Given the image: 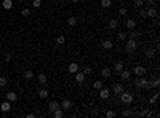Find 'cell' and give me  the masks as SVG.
Here are the masks:
<instances>
[{"mask_svg":"<svg viewBox=\"0 0 160 118\" xmlns=\"http://www.w3.org/2000/svg\"><path fill=\"white\" fill-rule=\"evenodd\" d=\"M109 96H111V89H107V88L99 89V97H101V99H109Z\"/></svg>","mask_w":160,"mask_h":118,"instance_id":"9c48e42d","label":"cell"},{"mask_svg":"<svg viewBox=\"0 0 160 118\" xmlns=\"http://www.w3.org/2000/svg\"><path fill=\"white\" fill-rule=\"evenodd\" d=\"M59 107H61V105H59V102H58V101H51V102L48 104V112H50V113H53V112H54L56 109H59Z\"/></svg>","mask_w":160,"mask_h":118,"instance_id":"7c38bea8","label":"cell"},{"mask_svg":"<svg viewBox=\"0 0 160 118\" xmlns=\"http://www.w3.org/2000/svg\"><path fill=\"white\" fill-rule=\"evenodd\" d=\"M82 72H83V73H85V75H87V77H88V75H90V73H91V67H90V66H85V67H83V70H82Z\"/></svg>","mask_w":160,"mask_h":118,"instance_id":"e575fe53","label":"cell"},{"mask_svg":"<svg viewBox=\"0 0 160 118\" xmlns=\"http://www.w3.org/2000/svg\"><path fill=\"white\" fill-rule=\"evenodd\" d=\"M5 97H7V101H10V102H14V101H18V94H16L14 91H8V93L5 94Z\"/></svg>","mask_w":160,"mask_h":118,"instance_id":"30bf717a","label":"cell"},{"mask_svg":"<svg viewBox=\"0 0 160 118\" xmlns=\"http://www.w3.org/2000/svg\"><path fill=\"white\" fill-rule=\"evenodd\" d=\"M146 85H147V78H146L144 75L136 77V80H134V86H136V88H144Z\"/></svg>","mask_w":160,"mask_h":118,"instance_id":"3957f363","label":"cell"},{"mask_svg":"<svg viewBox=\"0 0 160 118\" xmlns=\"http://www.w3.org/2000/svg\"><path fill=\"white\" fill-rule=\"evenodd\" d=\"M10 61H11V54L7 53V54H5V62H10Z\"/></svg>","mask_w":160,"mask_h":118,"instance_id":"b9f144b4","label":"cell"},{"mask_svg":"<svg viewBox=\"0 0 160 118\" xmlns=\"http://www.w3.org/2000/svg\"><path fill=\"white\" fill-rule=\"evenodd\" d=\"M38 97H40V99H47V97H48V89H47V88L40 89V91H38Z\"/></svg>","mask_w":160,"mask_h":118,"instance_id":"7402d4cb","label":"cell"},{"mask_svg":"<svg viewBox=\"0 0 160 118\" xmlns=\"http://www.w3.org/2000/svg\"><path fill=\"white\" fill-rule=\"evenodd\" d=\"M106 116H107V118H112V116H115V112H114V110H107V112H106Z\"/></svg>","mask_w":160,"mask_h":118,"instance_id":"ab89813d","label":"cell"},{"mask_svg":"<svg viewBox=\"0 0 160 118\" xmlns=\"http://www.w3.org/2000/svg\"><path fill=\"white\" fill-rule=\"evenodd\" d=\"M0 110H2L3 113H8L11 110V102L10 101H3L2 104H0Z\"/></svg>","mask_w":160,"mask_h":118,"instance_id":"5b68a950","label":"cell"},{"mask_svg":"<svg viewBox=\"0 0 160 118\" xmlns=\"http://www.w3.org/2000/svg\"><path fill=\"white\" fill-rule=\"evenodd\" d=\"M74 75H75V82H77L78 85H82V83L85 82V78H87V75H85L83 72H75Z\"/></svg>","mask_w":160,"mask_h":118,"instance_id":"8992f818","label":"cell"},{"mask_svg":"<svg viewBox=\"0 0 160 118\" xmlns=\"http://www.w3.org/2000/svg\"><path fill=\"white\" fill-rule=\"evenodd\" d=\"M127 13H128V8H127V7L118 8V14H120V16H127Z\"/></svg>","mask_w":160,"mask_h":118,"instance_id":"f1b7e54d","label":"cell"},{"mask_svg":"<svg viewBox=\"0 0 160 118\" xmlns=\"http://www.w3.org/2000/svg\"><path fill=\"white\" fill-rule=\"evenodd\" d=\"M146 72H147V69L143 67V66H136V67L131 70V73H134L136 77H139V75H146Z\"/></svg>","mask_w":160,"mask_h":118,"instance_id":"277c9868","label":"cell"},{"mask_svg":"<svg viewBox=\"0 0 160 118\" xmlns=\"http://www.w3.org/2000/svg\"><path fill=\"white\" fill-rule=\"evenodd\" d=\"M117 26H118V21H117L115 18H112L111 21H109V27H111V29H117Z\"/></svg>","mask_w":160,"mask_h":118,"instance_id":"d4e9b609","label":"cell"},{"mask_svg":"<svg viewBox=\"0 0 160 118\" xmlns=\"http://www.w3.org/2000/svg\"><path fill=\"white\" fill-rule=\"evenodd\" d=\"M21 14H23V16H29V14H31V10H29V8H23Z\"/></svg>","mask_w":160,"mask_h":118,"instance_id":"f35d334b","label":"cell"},{"mask_svg":"<svg viewBox=\"0 0 160 118\" xmlns=\"http://www.w3.org/2000/svg\"><path fill=\"white\" fill-rule=\"evenodd\" d=\"M144 53H146V57H149V59L155 57V51H154V50H151V48H146V50H144Z\"/></svg>","mask_w":160,"mask_h":118,"instance_id":"603a6c76","label":"cell"},{"mask_svg":"<svg viewBox=\"0 0 160 118\" xmlns=\"http://www.w3.org/2000/svg\"><path fill=\"white\" fill-rule=\"evenodd\" d=\"M144 3H146L147 7H152V5L155 3V0H144Z\"/></svg>","mask_w":160,"mask_h":118,"instance_id":"60d3db41","label":"cell"},{"mask_svg":"<svg viewBox=\"0 0 160 118\" xmlns=\"http://www.w3.org/2000/svg\"><path fill=\"white\" fill-rule=\"evenodd\" d=\"M122 115H123V116H130V115H131V112H130V110H123V112H122Z\"/></svg>","mask_w":160,"mask_h":118,"instance_id":"7bdbcfd3","label":"cell"},{"mask_svg":"<svg viewBox=\"0 0 160 118\" xmlns=\"http://www.w3.org/2000/svg\"><path fill=\"white\" fill-rule=\"evenodd\" d=\"M93 88H94V89H101V88H103V82H99V80L94 82V83H93Z\"/></svg>","mask_w":160,"mask_h":118,"instance_id":"1f68e13d","label":"cell"},{"mask_svg":"<svg viewBox=\"0 0 160 118\" xmlns=\"http://www.w3.org/2000/svg\"><path fill=\"white\" fill-rule=\"evenodd\" d=\"M112 69H114V72H117V73H120V72H122V70H123L125 67H123V62H115Z\"/></svg>","mask_w":160,"mask_h":118,"instance_id":"d6986e66","label":"cell"},{"mask_svg":"<svg viewBox=\"0 0 160 118\" xmlns=\"http://www.w3.org/2000/svg\"><path fill=\"white\" fill-rule=\"evenodd\" d=\"M157 99H158V93H155L152 97H149V105H151V104H155V102H157Z\"/></svg>","mask_w":160,"mask_h":118,"instance_id":"83f0119b","label":"cell"},{"mask_svg":"<svg viewBox=\"0 0 160 118\" xmlns=\"http://www.w3.org/2000/svg\"><path fill=\"white\" fill-rule=\"evenodd\" d=\"M111 75H112V69L111 67H103L101 69V77L103 78H109Z\"/></svg>","mask_w":160,"mask_h":118,"instance_id":"5bb4252c","label":"cell"},{"mask_svg":"<svg viewBox=\"0 0 160 118\" xmlns=\"http://www.w3.org/2000/svg\"><path fill=\"white\" fill-rule=\"evenodd\" d=\"M2 7H3L5 10H11V8H13V2H11V0H3V2H2Z\"/></svg>","mask_w":160,"mask_h":118,"instance_id":"44dd1931","label":"cell"},{"mask_svg":"<svg viewBox=\"0 0 160 118\" xmlns=\"http://www.w3.org/2000/svg\"><path fill=\"white\" fill-rule=\"evenodd\" d=\"M59 105H61L63 110H71L72 109V101L71 99H63V102L59 104Z\"/></svg>","mask_w":160,"mask_h":118,"instance_id":"ba28073f","label":"cell"},{"mask_svg":"<svg viewBox=\"0 0 160 118\" xmlns=\"http://www.w3.org/2000/svg\"><path fill=\"white\" fill-rule=\"evenodd\" d=\"M146 13H147V18H157V8L152 5V7H149L147 10H146Z\"/></svg>","mask_w":160,"mask_h":118,"instance_id":"4fadbf2b","label":"cell"},{"mask_svg":"<svg viewBox=\"0 0 160 118\" xmlns=\"http://www.w3.org/2000/svg\"><path fill=\"white\" fill-rule=\"evenodd\" d=\"M139 16H141V18H147V13H146V8H141V10H139Z\"/></svg>","mask_w":160,"mask_h":118,"instance_id":"74e56055","label":"cell"},{"mask_svg":"<svg viewBox=\"0 0 160 118\" xmlns=\"http://www.w3.org/2000/svg\"><path fill=\"white\" fill-rule=\"evenodd\" d=\"M64 42H66L64 35H58V37H56V43H58V45H63Z\"/></svg>","mask_w":160,"mask_h":118,"instance_id":"4316f807","label":"cell"},{"mask_svg":"<svg viewBox=\"0 0 160 118\" xmlns=\"http://www.w3.org/2000/svg\"><path fill=\"white\" fill-rule=\"evenodd\" d=\"M51 115H53L54 118H63V116H64V110H63L61 107H59V109H56V110H54Z\"/></svg>","mask_w":160,"mask_h":118,"instance_id":"ac0fdd59","label":"cell"},{"mask_svg":"<svg viewBox=\"0 0 160 118\" xmlns=\"http://www.w3.org/2000/svg\"><path fill=\"white\" fill-rule=\"evenodd\" d=\"M0 99H2V94H0Z\"/></svg>","mask_w":160,"mask_h":118,"instance_id":"bcb514c9","label":"cell"},{"mask_svg":"<svg viewBox=\"0 0 160 118\" xmlns=\"http://www.w3.org/2000/svg\"><path fill=\"white\" fill-rule=\"evenodd\" d=\"M67 70H69V73H75V72H78V64L77 62H71L69 64V67H67Z\"/></svg>","mask_w":160,"mask_h":118,"instance_id":"e0dca14e","label":"cell"},{"mask_svg":"<svg viewBox=\"0 0 160 118\" xmlns=\"http://www.w3.org/2000/svg\"><path fill=\"white\" fill-rule=\"evenodd\" d=\"M118 40H127V38H128V34L127 32H118Z\"/></svg>","mask_w":160,"mask_h":118,"instance_id":"f546056e","label":"cell"},{"mask_svg":"<svg viewBox=\"0 0 160 118\" xmlns=\"http://www.w3.org/2000/svg\"><path fill=\"white\" fill-rule=\"evenodd\" d=\"M99 5H101L103 8H109V7L112 5V0H101V2H99Z\"/></svg>","mask_w":160,"mask_h":118,"instance_id":"cb8c5ba5","label":"cell"},{"mask_svg":"<svg viewBox=\"0 0 160 118\" xmlns=\"http://www.w3.org/2000/svg\"><path fill=\"white\" fill-rule=\"evenodd\" d=\"M67 24H69V26H75V24H77V18L71 16V18L67 19Z\"/></svg>","mask_w":160,"mask_h":118,"instance_id":"4dcf8cb0","label":"cell"},{"mask_svg":"<svg viewBox=\"0 0 160 118\" xmlns=\"http://www.w3.org/2000/svg\"><path fill=\"white\" fill-rule=\"evenodd\" d=\"M118 96H120V101H122L123 104H127V105H130V104L134 101L133 94H130V93H125V91H123V93H120Z\"/></svg>","mask_w":160,"mask_h":118,"instance_id":"7a4b0ae2","label":"cell"},{"mask_svg":"<svg viewBox=\"0 0 160 118\" xmlns=\"http://www.w3.org/2000/svg\"><path fill=\"white\" fill-rule=\"evenodd\" d=\"M101 46H103L104 50H112V48H114V43H112L111 40H104V42L101 43Z\"/></svg>","mask_w":160,"mask_h":118,"instance_id":"ffe728a7","label":"cell"},{"mask_svg":"<svg viewBox=\"0 0 160 118\" xmlns=\"http://www.w3.org/2000/svg\"><path fill=\"white\" fill-rule=\"evenodd\" d=\"M24 78H26V80H32V78H34V72L32 70H26L24 72Z\"/></svg>","mask_w":160,"mask_h":118,"instance_id":"484cf974","label":"cell"},{"mask_svg":"<svg viewBox=\"0 0 160 118\" xmlns=\"http://www.w3.org/2000/svg\"><path fill=\"white\" fill-rule=\"evenodd\" d=\"M123 50H125V53L133 54V53L138 50V42L134 40V38H127V40H125V46H123Z\"/></svg>","mask_w":160,"mask_h":118,"instance_id":"6da1fadb","label":"cell"},{"mask_svg":"<svg viewBox=\"0 0 160 118\" xmlns=\"http://www.w3.org/2000/svg\"><path fill=\"white\" fill-rule=\"evenodd\" d=\"M26 116H27V118H34V116H35V113H27Z\"/></svg>","mask_w":160,"mask_h":118,"instance_id":"ee69618b","label":"cell"},{"mask_svg":"<svg viewBox=\"0 0 160 118\" xmlns=\"http://www.w3.org/2000/svg\"><path fill=\"white\" fill-rule=\"evenodd\" d=\"M120 77H122V80L128 82V80H130V77H131V70H128V69H123L122 72H120Z\"/></svg>","mask_w":160,"mask_h":118,"instance_id":"8fae6325","label":"cell"},{"mask_svg":"<svg viewBox=\"0 0 160 118\" xmlns=\"http://www.w3.org/2000/svg\"><path fill=\"white\" fill-rule=\"evenodd\" d=\"M5 86H7V78L0 77V88H5Z\"/></svg>","mask_w":160,"mask_h":118,"instance_id":"8d00e7d4","label":"cell"},{"mask_svg":"<svg viewBox=\"0 0 160 118\" xmlns=\"http://www.w3.org/2000/svg\"><path fill=\"white\" fill-rule=\"evenodd\" d=\"M138 37H139V32H136V30L133 29V30L130 32V38H134V40H136V38H138Z\"/></svg>","mask_w":160,"mask_h":118,"instance_id":"836d02e7","label":"cell"},{"mask_svg":"<svg viewBox=\"0 0 160 118\" xmlns=\"http://www.w3.org/2000/svg\"><path fill=\"white\" fill-rule=\"evenodd\" d=\"M32 7H34V8H40V7H42V0H34V2H32Z\"/></svg>","mask_w":160,"mask_h":118,"instance_id":"d6a6232c","label":"cell"},{"mask_svg":"<svg viewBox=\"0 0 160 118\" xmlns=\"http://www.w3.org/2000/svg\"><path fill=\"white\" fill-rule=\"evenodd\" d=\"M125 27H127L128 30L136 29V21H134V19H127V21H125Z\"/></svg>","mask_w":160,"mask_h":118,"instance_id":"9a60e30c","label":"cell"},{"mask_svg":"<svg viewBox=\"0 0 160 118\" xmlns=\"http://www.w3.org/2000/svg\"><path fill=\"white\" fill-rule=\"evenodd\" d=\"M144 5V0H134V7L136 8H141Z\"/></svg>","mask_w":160,"mask_h":118,"instance_id":"d590c367","label":"cell"},{"mask_svg":"<svg viewBox=\"0 0 160 118\" xmlns=\"http://www.w3.org/2000/svg\"><path fill=\"white\" fill-rule=\"evenodd\" d=\"M123 91H125V89H123V85H122V83H115V85H112V93H114V94L118 96L120 93H123Z\"/></svg>","mask_w":160,"mask_h":118,"instance_id":"52a82bcc","label":"cell"},{"mask_svg":"<svg viewBox=\"0 0 160 118\" xmlns=\"http://www.w3.org/2000/svg\"><path fill=\"white\" fill-rule=\"evenodd\" d=\"M80 2V0H72V3H78Z\"/></svg>","mask_w":160,"mask_h":118,"instance_id":"f6af8a7d","label":"cell"},{"mask_svg":"<svg viewBox=\"0 0 160 118\" xmlns=\"http://www.w3.org/2000/svg\"><path fill=\"white\" fill-rule=\"evenodd\" d=\"M37 80H38V83H42L43 86H47V85H48V77H47L45 73H40V75L37 77Z\"/></svg>","mask_w":160,"mask_h":118,"instance_id":"2e32d148","label":"cell"}]
</instances>
